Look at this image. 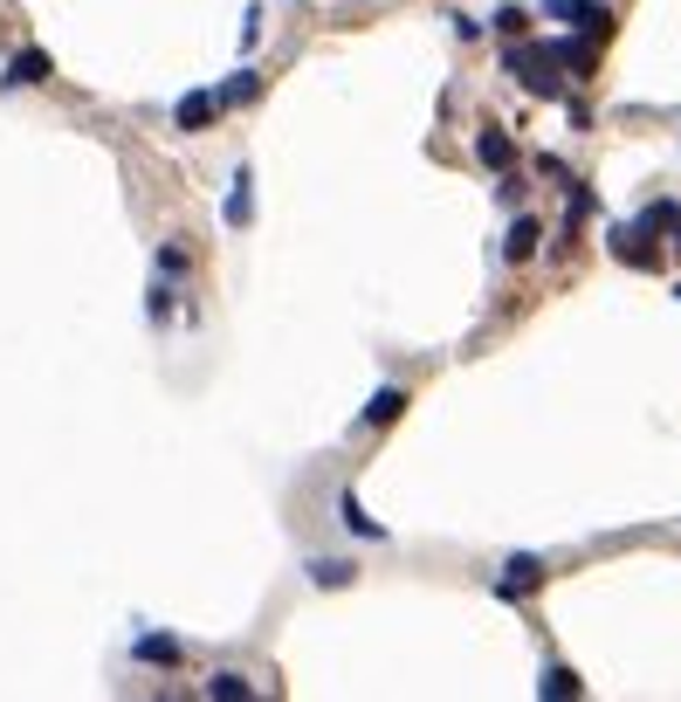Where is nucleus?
<instances>
[{"label": "nucleus", "instance_id": "20e7f679", "mask_svg": "<svg viewBox=\"0 0 681 702\" xmlns=\"http://www.w3.org/2000/svg\"><path fill=\"white\" fill-rule=\"evenodd\" d=\"M544 579H551V571H544V558H510V565H503V586H495V592H503V600H516V592H537Z\"/></svg>", "mask_w": 681, "mask_h": 702}, {"label": "nucleus", "instance_id": "f3484780", "mask_svg": "<svg viewBox=\"0 0 681 702\" xmlns=\"http://www.w3.org/2000/svg\"><path fill=\"white\" fill-rule=\"evenodd\" d=\"M495 29H503V35H510V42H516V35H523V29H531V14H523V8H503V14H495Z\"/></svg>", "mask_w": 681, "mask_h": 702}, {"label": "nucleus", "instance_id": "423d86ee", "mask_svg": "<svg viewBox=\"0 0 681 702\" xmlns=\"http://www.w3.org/2000/svg\"><path fill=\"white\" fill-rule=\"evenodd\" d=\"M400 413H406V393H400V386H379L372 406H365V427H392Z\"/></svg>", "mask_w": 681, "mask_h": 702}, {"label": "nucleus", "instance_id": "1a4fd4ad", "mask_svg": "<svg viewBox=\"0 0 681 702\" xmlns=\"http://www.w3.org/2000/svg\"><path fill=\"white\" fill-rule=\"evenodd\" d=\"M585 682H579V675H571V668H544V682H537V695L544 702H565V695H579Z\"/></svg>", "mask_w": 681, "mask_h": 702}, {"label": "nucleus", "instance_id": "dca6fc26", "mask_svg": "<svg viewBox=\"0 0 681 702\" xmlns=\"http://www.w3.org/2000/svg\"><path fill=\"white\" fill-rule=\"evenodd\" d=\"M227 221H234V227L248 221V179H234V193H227Z\"/></svg>", "mask_w": 681, "mask_h": 702}, {"label": "nucleus", "instance_id": "6e6552de", "mask_svg": "<svg viewBox=\"0 0 681 702\" xmlns=\"http://www.w3.org/2000/svg\"><path fill=\"white\" fill-rule=\"evenodd\" d=\"M8 83H48V56L42 48H21V56L8 63Z\"/></svg>", "mask_w": 681, "mask_h": 702}, {"label": "nucleus", "instance_id": "2eb2a0df", "mask_svg": "<svg viewBox=\"0 0 681 702\" xmlns=\"http://www.w3.org/2000/svg\"><path fill=\"white\" fill-rule=\"evenodd\" d=\"M255 90H261V83H255V76H248V69H242V76H234V83H227V90H221V103H248V97H255Z\"/></svg>", "mask_w": 681, "mask_h": 702}, {"label": "nucleus", "instance_id": "f257e3e1", "mask_svg": "<svg viewBox=\"0 0 681 702\" xmlns=\"http://www.w3.org/2000/svg\"><path fill=\"white\" fill-rule=\"evenodd\" d=\"M551 14L571 21V29H585V35H599V42L613 35V8H599V0H551Z\"/></svg>", "mask_w": 681, "mask_h": 702}, {"label": "nucleus", "instance_id": "6ab92c4d", "mask_svg": "<svg viewBox=\"0 0 681 702\" xmlns=\"http://www.w3.org/2000/svg\"><path fill=\"white\" fill-rule=\"evenodd\" d=\"M674 297H681V290H674Z\"/></svg>", "mask_w": 681, "mask_h": 702}, {"label": "nucleus", "instance_id": "a211bd4d", "mask_svg": "<svg viewBox=\"0 0 681 702\" xmlns=\"http://www.w3.org/2000/svg\"><path fill=\"white\" fill-rule=\"evenodd\" d=\"M668 242H674V255H681V214H674V227H668Z\"/></svg>", "mask_w": 681, "mask_h": 702}, {"label": "nucleus", "instance_id": "0eeeda50", "mask_svg": "<svg viewBox=\"0 0 681 702\" xmlns=\"http://www.w3.org/2000/svg\"><path fill=\"white\" fill-rule=\"evenodd\" d=\"M476 159H482V166H495V172H503V166L516 159V145H510V132H495V124H489V132L476 138Z\"/></svg>", "mask_w": 681, "mask_h": 702}, {"label": "nucleus", "instance_id": "7ed1b4c3", "mask_svg": "<svg viewBox=\"0 0 681 702\" xmlns=\"http://www.w3.org/2000/svg\"><path fill=\"white\" fill-rule=\"evenodd\" d=\"M179 132H206V124L221 118V90H193V97H179Z\"/></svg>", "mask_w": 681, "mask_h": 702}, {"label": "nucleus", "instance_id": "f8f14e48", "mask_svg": "<svg viewBox=\"0 0 681 702\" xmlns=\"http://www.w3.org/2000/svg\"><path fill=\"white\" fill-rule=\"evenodd\" d=\"M138 655L166 668V661H179V640H166V634H152V640H138Z\"/></svg>", "mask_w": 681, "mask_h": 702}, {"label": "nucleus", "instance_id": "ddd939ff", "mask_svg": "<svg viewBox=\"0 0 681 702\" xmlns=\"http://www.w3.org/2000/svg\"><path fill=\"white\" fill-rule=\"evenodd\" d=\"M640 227H647V234H668V227H674V200H654L647 214H640Z\"/></svg>", "mask_w": 681, "mask_h": 702}, {"label": "nucleus", "instance_id": "f03ea898", "mask_svg": "<svg viewBox=\"0 0 681 702\" xmlns=\"http://www.w3.org/2000/svg\"><path fill=\"white\" fill-rule=\"evenodd\" d=\"M613 255L634 269H661V248L647 242V227H613Z\"/></svg>", "mask_w": 681, "mask_h": 702}, {"label": "nucleus", "instance_id": "4468645a", "mask_svg": "<svg viewBox=\"0 0 681 702\" xmlns=\"http://www.w3.org/2000/svg\"><path fill=\"white\" fill-rule=\"evenodd\" d=\"M337 516H345V524H351L358 537H379V524H372V516L358 510V497H345V503H337Z\"/></svg>", "mask_w": 681, "mask_h": 702}, {"label": "nucleus", "instance_id": "9b49d317", "mask_svg": "<svg viewBox=\"0 0 681 702\" xmlns=\"http://www.w3.org/2000/svg\"><path fill=\"white\" fill-rule=\"evenodd\" d=\"M310 579H317V586H351V565L345 558H317V565H310Z\"/></svg>", "mask_w": 681, "mask_h": 702}, {"label": "nucleus", "instance_id": "9d476101", "mask_svg": "<svg viewBox=\"0 0 681 702\" xmlns=\"http://www.w3.org/2000/svg\"><path fill=\"white\" fill-rule=\"evenodd\" d=\"M206 695H214V702H248L255 689L242 682V675H214V682H206Z\"/></svg>", "mask_w": 681, "mask_h": 702}, {"label": "nucleus", "instance_id": "39448f33", "mask_svg": "<svg viewBox=\"0 0 681 702\" xmlns=\"http://www.w3.org/2000/svg\"><path fill=\"white\" fill-rule=\"evenodd\" d=\"M537 242H544V227H537V214H516V227H510V242H503V255H510V263H531V255H537Z\"/></svg>", "mask_w": 681, "mask_h": 702}]
</instances>
